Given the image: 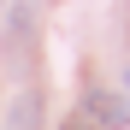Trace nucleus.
<instances>
[{
    "label": "nucleus",
    "instance_id": "nucleus-1",
    "mask_svg": "<svg viewBox=\"0 0 130 130\" xmlns=\"http://www.w3.org/2000/svg\"><path fill=\"white\" fill-rule=\"evenodd\" d=\"M89 118H95V124H106V130H118V124H130V106H124V95L95 89V95H89Z\"/></svg>",
    "mask_w": 130,
    "mask_h": 130
},
{
    "label": "nucleus",
    "instance_id": "nucleus-2",
    "mask_svg": "<svg viewBox=\"0 0 130 130\" xmlns=\"http://www.w3.org/2000/svg\"><path fill=\"white\" fill-rule=\"evenodd\" d=\"M0 130H41V95L24 89V95L6 106V124H0Z\"/></svg>",
    "mask_w": 130,
    "mask_h": 130
},
{
    "label": "nucleus",
    "instance_id": "nucleus-3",
    "mask_svg": "<svg viewBox=\"0 0 130 130\" xmlns=\"http://www.w3.org/2000/svg\"><path fill=\"white\" fill-rule=\"evenodd\" d=\"M65 130H83V124H65Z\"/></svg>",
    "mask_w": 130,
    "mask_h": 130
}]
</instances>
